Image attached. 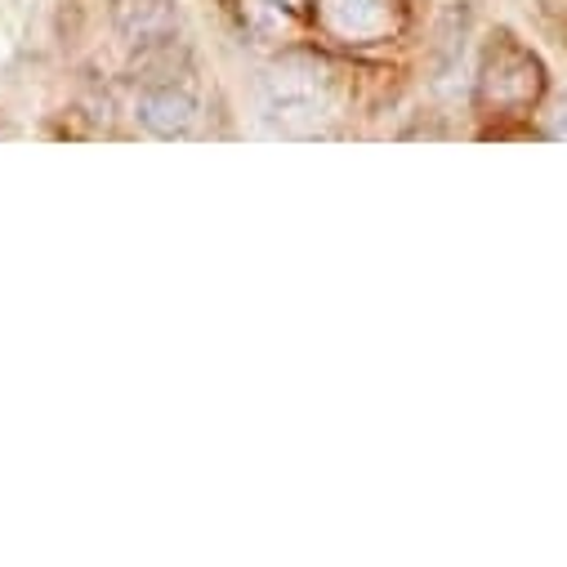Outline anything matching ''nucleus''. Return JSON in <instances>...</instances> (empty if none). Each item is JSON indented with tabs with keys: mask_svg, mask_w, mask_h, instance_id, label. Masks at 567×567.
<instances>
[{
	"mask_svg": "<svg viewBox=\"0 0 567 567\" xmlns=\"http://www.w3.org/2000/svg\"><path fill=\"white\" fill-rule=\"evenodd\" d=\"M545 94V68L532 50H523L514 37H501L487 59H483V76H478V99L492 112L518 116L527 107H536V99Z\"/></svg>",
	"mask_w": 567,
	"mask_h": 567,
	"instance_id": "obj_1",
	"label": "nucleus"
},
{
	"mask_svg": "<svg viewBox=\"0 0 567 567\" xmlns=\"http://www.w3.org/2000/svg\"><path fill=\"white\" fill-rule=\"evenodd\" d=\"M193 116H197V99L184 85L157 81V85H148L144 94H138V121H144L153 134H162V138L188 134L193 130Z\"/></svg>",
	"mask_w": 567,
	"mask_h": 567,
	"instance_id": "obj_2",
	"label": "nucleus"
},
{
	"mask_svg": "<svg viewBox=\"0 0 567 567\" xmlns=\"http://www.w3.org/2000/svg\"><path fill=\"white\" fill-rule=\"evenodd\" d=\"M549 134H554V138H567V107H563V112L554 116V125H549Z\"/></svg>",
	"mask_w": 567,
	"mask_h": 567,
	"instance_id": "obj_4",
	"label": "nucleus"
},
{
	"mask_svg": "<svg viewBox=\"0 0 567 567\" xmlns=\"http://www.w3.org/2000/svg\"><path fill=\"white\" fill-rule=\"evenodd\" d=\"M116 28L134 45H166L175 37V14L166 0H116Z\"/></svg>",
	"mask_w": 567,
	"mask_h": 567,
	"instance_id": "obj_3",
	"label": "nucleus"
}]
</instances>
